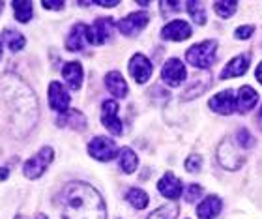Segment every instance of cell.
Listing matches in <instances>:
<instances>
[{"label": "cell", "mask_w": 262, "mask_h": 219, "mask_svg": "<svg viewBox=\"0 0 262 219\" xmlns=\"http://www.w3.org/2000/svg\"><path fill=\"white\" fill-rule=\"evenodd\" d=\"M60 219H107L103 199L84 182H70L60 193Z\"/></svg>", "instance_id": "6da1fadb"}, {"label": "cell", "mask_w": 262, "mask_h": 219, "mask_svg": "<svg viewBox=\"0 0 262 219\" xmlns=\"http://www.w3.org/2000/svg\"><path fill=\"white\" fill-rule=\"evenodd\" d=\"M215 53H217V43L208 39V41H202V43L189 47L186 51V58L191 66L204 70V68H210L215 62Z\"/></svg>", "instance_id": "7a4b0ae2"}, {"label": "cell", "mask_w": 262, "mask_h": 219, "mask_svg": "<svg viewBox=\"0 0 262 219\" xmlns=\"http://www.w3.org/2000/svg\"><path fill=\"white\" fill-rule=\"evenodd\" d=\"M217 161L225 169L236 170L246 163V158H244V154L240 152V148L236 146L230 139H225L217 148Z\"/></svg>", "instance_id": "3957f363"}, {"label": "cell", "mask_w": 262, "mask_h": 219, "mask_svg": "<svg viewBox=\"0 0 262 219\" xmlns=\"http://www.w3.org/2000/svg\"><path fill=\"white\" fill-rule=\"evenodd\" d=\"M53 156H55V152H53V148L45 146L41 148L34 158H30L25 163V176L27 178H30V180H36V178H39V176L43 174L45 170H47V167L51 165V161H53Z\"/></svg>", "instance_id": "277c9868"}, {"label": "cell", "mask_w": 262, "mask_h": 219, "mask_svg": "<svg viewBox=\"0 0 262 219\" xmlns=\"http://www.w3.org/2000/svg\"><path fill=\"white\" fill-rule=\"evenodd\" d=\"M88 154L98 161H111L118 154V146L109 137H96L88 144Z\"/></svg>", "instance_id": "5b68a950"}, {"label": "cell", "mask_w": 262, "mask_h": 219, "mask_svg": "<svg viewBox=\"0 0 262 219\" xmlns=\"http://www.w3.org/2000/svg\"><path fill=\"white\" fill-rule=\"evenodd\" d=\"M186 75H187L186 66H184V62L178 60V58H169V60L165 62L163 70H161L163 81L172 88L180 86L182 82L186 81Z\"/></svg>", "instance_id": "8992f818"}, {"label": "cell", "mask_w": 262, "mask_h": 219, "mask_svg": "<svg viewBox=\"0 0 262 219\" xmlns=\"http://www.w3.org/2000/svg\"><path fill=\"white\" fill-rule=\"evenodd\" d=\"M101 122L113 135H122V122L118 118V103L115 99H105L101 105Z\"/></svg>", "instance_id": "52a82bcc"}, {"label": "cell", "mask_w": 262, "mask_h": 219, "mask_svg": "<svg viewBox=\"0 0 262 219\" xmlns=\"http://www.w3.org/2000/svg\"><path fill=\"white\" fill-rule=\"evenodd\" d=\"M113 27H115V23L109 17L98 19L92 27H88V43H94V45L105 43L113 36Z\"/></svg>", "instance_id": "ba28073f"}, {"label": "cell", "mask_w": 262, "mask_h": 219, "mask_svg": "<svg viewBox=\"0 0 262 219\" xmlns=\"http://www.w3.org/2000/svg\"><path fill=\"white\" fill-rule=\"evenodd\" d=\"M150 17L144 11H135V13H129L127 17H124L122 21H118V30H120L124 36H135L146 27Z\"/></svg>", "instance_id": "9c48e42d"}, {"label": "cell", "mask_w": 262, "mask_h": 219, "mask_svg": "<svg viewBox=\"0 0 262 219\" xmlns=\"http://www.w3.org/2000/svg\"><path fill=\"white\" fill-rule=\"evenodd\" d=\"M129 73L135 79V82L144 84L152 75V62L148 60L144 55H135L129 60Z\"/></svg>", "instance_id": "30bf717a"}, {"label": "cell", "mask_w": 262, "mask_h": 219, "mask_svg": "<svg viewBox=\"0 0 262 219\" xmlns=\"http://www.w3.org/2000/svg\"><path fill=\"white\" fill-rule=\"evenodd\" d=\"M193 34L191 27L187 25L186 21H170L169 25H165L163 30H161V38L163 39H170V41H184Z\"/></svg>", "instance_id": "8fae6325"}, {"label": "cell", "mask_w": 262, "mask_h": 219, "mask_svg": "<svg viewBox=\"0 0 262 219\" xmlns=\"http://www.w3.org/2000/svg\"><path fill=\"white\" fill-rule=\"evenodd\" d=\"M70 94H68V90H66L64 86H62L60 82L53 81L49 84V105L53 107L55 111H58V113H66V111L70 109Z\"/></svg>", "instance_id": "7c38bea8"}, {"label": "cell", "mask_w": 262, "mask_h": 219, "mask_svg": "<svg viewBox=\"0 0 262 219\" xmlns=\"http://www.w3.org/2000/svg\"><path fill=\"white\" fill-rule=\"evenodd\" d=\"M210 109L219 113V115H230L236 109L234 94L230 92V90H223V92L215 94L210 99Z\"/></svg>", "instance_id": "4fadbf2b"}, {"label": "cell", "mask_w": 262, "mask_h": 219, "mask_svg": "<svg viewBox=\"0 0 262 219\" xmlns=\"http://www.w3.org/2000/svg\"><path fill=\"white\" fill-rule=\"evenodd\" d=\"M158 189L165 199L174 201V199H178L182 195V182L178 180L174 174L167 172V174L158 182Z\"/></svg>", "instance_id": "5bb4252c"}, {"label": "cell", "mask_w": 262, "mask_h": 219, "mask_svg": "<svg viewBox=\"0 0 262 219\" xmlns=\"http://www.w3.org/2000/svg\"><path fill=\"white\" fill-rule=\"evenodd\" d=\"M86 43H88V27L79 23V25H75V27L71 28L70 36L66 39V47H68V51H82Z\"/></svg>", "instance_id": "9a60e30c"}, {"label": "cell", "mask_w": 262, "mask_h": 219, "mask_svg": "<svg viewBox=\"0 0 262 219\" xmlns=\"http://www.w3.org/2000/svg\"><path fill=\"white\" fill-rule=\"evenodd\" d=\"M251 64L249 55H240L232 58V60L225 66V70L221 72V79H230V77H240L247 72V68Z\"/></svg>", "instance_id": "2e32d148"}, {"label": "cell", "mask_w": 262, "mask_h": 219, "mask_svg": "<svg viewBox=\"0 0 262 219\" xmlns=\"http://www.w3.org/2000/svg\"><path fill=\"white\" fill-rule=\"evenodd\" d=\"M257 101H258L257 90H253L251 86H242L240 92H238V99H236V109H238V113L246 115V113H249L257 105Z\"/></svg>", "instance_id": "e0dca14e"}, {"label": "cell", "mask_w": 262, "mask_h": 219, "mask_svg": "<svg viewBox=\"0 0 262 219\" xmlns=\"http://www.w3.org/2000/svg\"><path fill=\"white\" fill-rule=\"evenodd\" d=\"M221 212V199L215 197V195H210L199 204L196 208V215L199 219H215Z\"/></svg>", "instance_id": "ac0fdd59"}, {"label": "cell", "mask_w": 262, "mask_h": 219, "mask_svg": "<svg viewBox=\"0 0 262 219\" xmlns=\"http://www.w3.org/2000/svg\"><path fill=\"white\" fill-rule=\"evenodd\" d=\"M56 124L62 127H71V129H77V132H82L86 127V118L79 113V111H66L58 116Z\"/></svg>", "instance_id": "d6986e66"}, {"label": "cell", "mask_w": 262, "mask_h": 219, "mask_svg": "<svg viewBox=\"0 0 262 219\" xmlns=\"http://www.w3.org/2000/svg\"><path fill=\"white\" fill-rule=\"evenodd\" d=\"M105 86L116 98H126L127 96V84L118 72H111L105 75Z\"/></svg>", "instance_id": "ffe728a7"}, {"label": "cell", "mask_w": 262, "mask_h": 219, "mask_svg": "<svg viewBox=\"0 0 262 219\" xmlns=\"http://www.w3.org/2000/svg\"><path fill=\"white\" fill-rule=\"evenodd\" d=\"M62 75H64L66 82L70 84V88L73 90H79L82 84V66L79 62H68L64 68H62Z\"/></svg>", "instance_id": "44dd1931"}, {"label": "cell", "mask_w": 262, "mask_h": 219, "mask_svg": "<svg viewBox=\"0 0 262 219\" xmlns=\"http://www.w3.org/2000/svg\"><path fill=\"white\" fill-rule=\"evenodd\" d=\"M2 43H6L10 47V51L15 53V51H21L25 47L27 39H25L23 34L15 32V30H4V34H2Z\"/></svg>", "instance_id": "7402d4cb"}, {"label": "cell", "mask_w": 262, "mask_h": 219, "mask_svg": "<svg viewBox=\"0 0 262 219\" xmlns=\"http://www.w3.org/2000/svg\"><path fill=\"white\" fill-rule=\"evenodd\" d=\"M137 165H139V158H137V154L131 150V148H124L120 152V169L127 174L131 172H135Z\"/></svg>", "instance_id": "603a6c76"}, {"label": "cell", "mask_w": 262, "mask_h": 219, "mask_svg": "<svg viewBox=\"0 0 262 219\" xmlns=\"http://www.w3.org/2000/svg\"><path fill=\"white\" fill-rule=\"evenodd\" d=\"M126 199H127V203L137 210H144L148 206V201H150L146 193L142 191V189H137V187H133V189L127 191Z\"/></svg>", "instance_id": "cb8c5ba5"}, {"label": "cell", "mask_w": 262, "mask_h": 219, "mask_svg": "<svg viewBox=\"0 0 262 219\" xmlns=\"http://www.w3.org/2000/svg\"><path fill=\"white\" fill-rule=\"evenodd\" d=\"M13 11H15V19L21 23H27L30 21V17H32V2H27V0H17L11 4Z\"/></svg>", "instance_id": "d4e9b609"}, {"label": "cell", "mask_w": 262, "mask_h": 219, "mask_svg": "<svg viewBox=\"0 0 262 219\" xmlns=\"http://www.w3.org/2000/svg\"><path fill=\"white\" fill-rule=\"evenodd\" d=\"M180 214V208L174 206V204H169V206H161L156 212L148 215V219H176Z\"/></svg>", "instance_id": "484cf974"}, {"label": "cell", "mask_w": 262, "mask_h": 219, "mask_svg": "<svg viewBox=\"0 0 262 219\" xmlns=\"http://www.w3.org/2000/svg\"><path fill=\"white\" fill-rule=\"evenodd\" d=\"M187 11L191 19L196 23V25H204L206 23V15H204V8H202L201 2H187Z\"/></svg>", "instance_id": "4316f807"}, {"label": "cell", "mask_w": 262, "mask_h": 219, "mask_svg": "<svg viewBox=\"0 0 262 219\" xmlns=\"http://www.w3.org/2000/svg\"><path fill=\"white\" fill-rule=\"evenodd\" d=\"M236 8H238L236 2H215V4H213V10L217 11V15L223 17V19L232 15L236 11Z\"/></svg>", "instance_id": "83f0119b"}, {"label": "cell", "mask_w": 262, "mask_h": 219, "mask_svg": "<svg viewBox=\"0 0 262 219\" xmlns=\"http://www.w3.org/2000/svg\"><path fill=\"white\" fill-rule=\"evenodd\" d=\"M236 141H238V146L240 148H251L255 144V139L251 137V133L247 129H240L238 135H236Z\"/></svg>", "instance_id": "f1b7e54d"}, {"label": "cell", "mask_w": 262, "mask_h": 219, "mask_svg": "<svg viewBox=\"0 0 262 219\" xmlns=\"http://www.w3.org/2000/svg\"><path fill=\"white\" fill-rule=\"evenodd\" d=\"M202 167V158L201 156H196V154H193V156H189V158L186 159V170L187 172H199Z\"/></svg>", "instance_id": "f546056e"}, {"label": "cell", "mask_w": 262, "mask_h": 219, "mask_svg": "<svg viewBox=\"0 0 262 219\" xmlns=\"http://www.w3.org/2000/svg\"><path fill=\"white\" fill-rule=\"evenodd\" d=\"M201 195H202V187L196 186V184H191V186L186 189V201L187 203H195Z\"/></svg>", "instance_id": "4dcf8cb0"}, {"label": "cell", "mask_w": 262, "mask_h": 219, "mask_svg": "<svg viewBox=\"0 0 262 219\" xmlns=\"http://www.w3.org/2000/svg\"><path fill=\"white\" fill-rule=\"evenodd\" d=\"M253 32H255V28L251 27V25H247V27H240V28H236V32L234 36L238 39H247V38H251Z\"/></svg>", "instance_id": "1f68e13d"}, {"label": "cell", "mask_w": 262, "mask_h": 219, "mask_svg": "<svg viewBox=\"0 0 262 219\" xmlns=\"http://www.w3.org/2000/svg\"><path fill=\"white\" fill-rule=\"evenodd\" d=\"M161 10H163V15H170V13H174L182 8L180 2H161Z\"/></svg>", "instance_id": "d6a6232c"}, {"label": "cell", "mask_w": 262, "mask_h": 219, "mask_svg": "<svg viewBox=\"0 0 262 219\" xmlns=\"http://www.w3.org/2000/svg\"><path fill=\"white\" fill-rule=\"evenodd\" d=\"M41 6H43L45 10H58L60 11L62 8H64V2H41Z\"/></svg>", "instance_id": "836d02e7"}, {"label": "cell", "mask_w": 262, "mask_h": 219, "mask_svg": "<svg viewBox=\"0 0 262 219\" xmlns=\"http://www.w3.org/2000/svg\"><path fill=\"white\" fill-rule=\"evenodd\" d=\"M98 6H103V8H115L118 6V2H96Z\"/></svg>", "instance_id": "e575fe53"}, {"label": "cell", "mask_w": 262, "mask_h": 219, "mask_svg": "<svg viewBox=\"0 0 262 219\" xmlns=\"http://www.w3.org/2000/svg\"><path fill=\"white\" fill-rule=\"evenodd\" d=\"M257 81L262 84V62L258 64V68H257Z\"/></svg>", "instance_id": "d590c367"}, {"label": "cell", "mask_w": 262, "mask_h": 219, "mask_svg": "<svg viewBox=\"0 0 262 219\" xmlns=\"http://www.w3.org/2000/svg\"><path fill=\"white\" fill-rule=\"evenodd\" d=\"M6 178H8V169H0V180H6Z\"/></svg>", "instance_id": "8d00e7d4"}, {"label": "cell", "mask_w": 262, "mask_h": 219, "mask_svg": "<svg viewBox=\"0 0 262 219\" xmlns=\"http://www.w3.org/2000/svg\"><path fill=\"white\" fill-rule=\"evenodd\" d=\"M258 127L262 129V107H260V113H258Z\"/></svg>", "instance_id": "74e56055"}, {"label": "cell", "mask_w": 262, "mask_h": 219, "mask_svg": "<svg viewBox=\"0 0 262 219\" xmlns=\"http://www.w3.org/2000/svg\"><path fill=\"white\" fill-rule=\"evenodd\" d=\"M36 219H47V217H45L43 214H39V215H38V217H36Z\"/></svg>", "instance_id": "f35d334b"}, {"label": "cell", "mask_w": 262, "mask_h": 219, "mask_svg": "<svg viewBox=\"0 0 262 219\" xmlns=\"http://www.w3.org/2000/svg\"><path fill=\"white\" fill-rule=\"evenodd\" d=\"M2 8H4V4H2V2H0V11H2Z\"/></svg>", "instance_id": "ab89813d"}, {"label": "cell", "mask_w": 262, "mask_h": 219, "mask_svg": "<svg viewBox=\"0 0 262 219\" xmlns=\"http://www.w3.org/2000/svg\"><path fill=\"white\" fill-rule=\"evenodd\" d=\"M0 56H2V43H0Z\"/></svg>", "instance_id": "60d3db41"}, {"label": "cell", "mask_w": 262, "mask_h": 219, "mask_svg": "<svg viewBox=\"0 0 262 219\" xmlns=\"http://www.w3.org/2000/svg\"><path fill=\"white\" fill-rule=\"evenodd\" d=\"M15 219H25V217H23V215H17V217Z\"/></svg>", "instance_id": "b9f144b4"}]
</instances>
